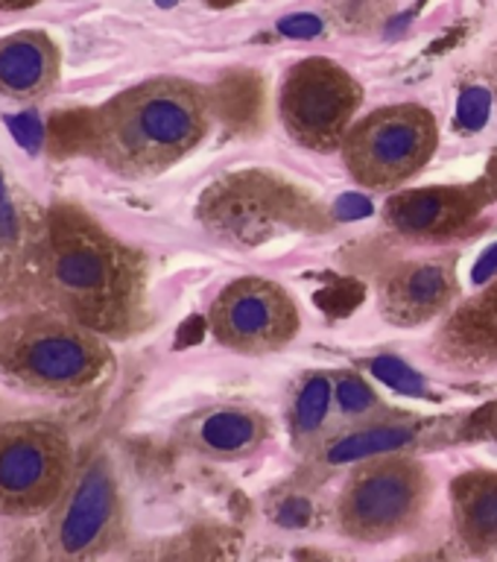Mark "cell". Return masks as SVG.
<instances>
[{"label": "cell", "instance_id": "6da1fadb", "mask_svg": "<svg viewBox=\"0 0 497 562\" xmlns=\"http://www.w3.org/2000/svg\"><path fill=\"white\" fill-rule=\"evenodd\" d=\"M208 132V97L179 79H158L123 94L105 117V147L129 170H165Z\"/></svg>", "mask_w": 497, "mask_h": 562}, {"label": "cell", "instance_id": "7a4b0ae2", "mask_svg": "<svg viewBox=\"0 0 497 562\" xmlns=\"http://www.w3.org/2000/svg\"><path fill=\"white\" fill-rule=\"evenodd\" d=\"M428 465L402 454H381L351 472L340 492L337 521L349 539L389 542L410 533L430 504Z\"/></svg>", "mask_w": 497, "mask_h": 562}, {"label": "cell", "instance_id": "3957f363", "mask_svg": "<svg viewBox=\"0 0 497 562\" xmlns=\"http://www.w3.org/2000/svg\"><path fill=\"white\" fill-rule=\"evenodd\" d=\"M437 144V117L425 105L402 103L375 109L351 123L340 149L354 182L375 191H393L425 170Z\"/></svg>", "mask_w": 497, "mask_h": 562}, {"label": "cell", "instance_id": "277c9868", "mask_svg": "<svg viewBox=\"0 0 497 562\" xmlns=\"http://www.w3.org/2000/svg\"><path fill=\"white\" fill-rule=\"evenodd\" d=\"M360 103L363 88L358 79L325 56L296 61L281 79V123L290 138L314 153L342 147Z\"/></svg>", "mask_w": 497, "mask_h": 562}, {"label": "cell", "instance_id": "5b68a950", "mask_svg": "<svg viewBox=\"0 0 497 562\" xmlns=\"http://www.w3.org/2000/svg\"><path fill=\"white\" fill-rule=\"evenodd\" d=\"M211 334L240 355H272L298 334V307L287 290L261 276H246L214 299Z\"/></svg>", "mask_w": 497, "mask_h": 562}, {"label": "cell", "instance_id": "8992f818", "mask_svg": "<svg viewBox=\"0 0 497 562\" xmlns=\"http://www.w3.org/2000/svg\"><path fill=\"white\" fill-rule=\"evenodd\" d=\"M68 451L53 430L38 425L0 428V507L38 509L65 481Z\"/></svg>", "mask_w": 497, "mask_h": 562}, {"label": "cell", "instance_id": "52a82bcc", "mask_svg": "<svg viewBox=\"0 0 497 562\" xmlns=\"http://www.w3.org/2000/svg\"><path fill=\"white\" fill-rule=\"evenodd\" d=\"M456 293L454 267L448 261L404 263L384 284V316L395 325H421L442 314Z\"/></svg>", "mask_w": 497, "mask_h": 562}, {"label": "cell", "instance_id": "ba28073f", "mask_svg": "<svg viewBox=\"0 0 497 562\" xmlns=\"http://www.w3.org/2000/svg\"><path fill=\"white\" fill-rule=\"evenodd\" d=\"M188 446L214 460H244L270 439V422L249 407H208L184 425Z\"/></svg>", "mask_w": 497, "mask_h": 562}, {"label": "cell", "instance_id": "9c48e42d", "mask_svg": "<svg viewBox=\"0 0 497 562\" xmlns=\"http://www.w3.org/2000/svg\"><path fill=\"white\" fill-rule=\"evenodd\" d=\"M103 363V349L82 334L47 331L24 342L21 367L44 384L70 386L94 378Z\"/></svg>", "mask_w": 497, "mask_h": 562}, {"label": "cell", "instance_id": "30bf717a", "mask_svg": "<svg viewBox=\"0 0 497 562\" xmlns=\"http://www.w3.org/2000/svg\"><path fill=\"white\" fill-rule=\"evenodd\" d=\"M114 518V481L105 463H94L82 474L77 492L61 518L59 539L68 553L94 548Z\"/></svg>", "mask_w": 497, "mask_h": 562}, {"label": "cell", "instance_id": "8fae6325", "mask_svg": "<svg viewBox=\"0 0 497 562\" xmlns=\"http://www.w3.org/2000/svg\"><path fill=\"white\" fill-rule=\"evenodd\" d=\"M454 527L472 553L497 551V472L472 469L451 486Z\"/></svg>", "mask_w": 497, "mask_h": 562}, {"label": "cell", "instance_id": "7c38bea8", "mask_svg": "<svg viewBox=\"0 0 497 562\" xmlns=\"http://www.w3.org/2000/svg\"><path fill=\"white\" fill-rule=\"evenodd\" d=\"M342 430L334 402L331 372H310L293 390L290 402V439L302 454L316 457Z\"/></svg>", "mask_w": 497, "mask_h": 562}, {"label": "cell", "instance_id": "4fadbf2b", "mask_svg": "<svg viewBox=\"0 0 497 562\" xmlns=\"http://www.w3.org/2000/svg\"><path fill=\"white\" fill-rule=\"evenodd\" d=\"M416 434H419V425L413 419L386 416V419L369 422V425H360V428L342 430L316 457L328 465L363 463V460H372V457L393 454L398 448L410 446Z\"/></svg>", "mask_w": 497, "mask_h": 562}, {"label": "cell", "instance_id": "5bb4252c", "mask_svg": "<svg viewBox=\"0 0 497 562\" xmlns=\"http://www.w3.org/2000/svg\"><path fill=\"white\" fill-rule=\"evenodd\" d=\"M468 211L472 200L465 191H413L395 196L386 205V217L407 235H433Z\"/></svg>", "mask_w": 497, "mask_h": 562}, {"label": "cell", "instance_id": "9a60e30c", "mask_svg": "<svg viewBox=\"0 0 497 562\" xmlns=\"http://www.w3.org/2000/svg\"><path fill=\"white\" fill-rule=\"evenodd\" d=\"M53 279L79 296H105L117 281V261L105 246L77 240L53 258Z\"/></svg>", "mask_w": 497, "mask_h": 562}, {"label": "cell", "instance_id": "2e32d148", "mask_svg": "<svg viewBox=\"0 0 497 562\" xmlns=\"http://www.w3.org/2000/svg\"><path fill=\"white\" fill-rule=\"evenodd\" d=\"M50 74V56L38 38H12L0 44V86L9 91H33Z\"/></svg>", "mask_w": 497, "mask_h": 562}, {"label": "cell", "instance_id": "e0dca14e", "mask_svg": "<svg viewBox=\"0 0 497 562\" xmlns=\"http://www.w3.org/2000/svg\"><path fill=\"white\" fill-rule=\"evenodd\" d=\"M331 378L334 402H337L342 430L360 428V425H369V422L393 416L389 407L384 404V398L372 390V384L363 375H358V372H331Z\"/></svg>", "mask_w": 497, "mask_h": 562}, {"label": "cell", "instance_id": "ac0fdd59", "mask_svg": "<svg viewBox=\"0 0 497 562\" xmlns=\"http://www.w3.org/2000/svg\"><path fill=\"white\" fill-rule=\"evenodd\" d=\"M372 372H375L377 381H384L386 386H393L395 393L402 395H425L428 393V384L425 378L410 369L404 360L393 358V355H381V358L372 360Z\"/></svg>", "mask_w": 497, "mask_h": 562}, {"label": "cell", "instance_id": "d6986e66", "mask_svg": "<svg viewBox=\"0 0 497 562\" xmlns=\"http://www.w3.org/2000/svg\"><path fill=\"white\" fill-rule=\"evenodd\" d=\"M492 109V94L486 88H468L463 97H460V105H456V121L463 130H481L486 117H489Z\"/></svg>", "mask_w": 497, "mask_h": 562}, {"label": "cell", "instance_id": "ffe728a7", "mask_svg": "<svg viewBox=\"0 0 497 562\" xmlns=\"http://www.w3.org/2000/svg\"><path fill=\"white\" fill-rule=\"evenodd\" d=\"M7 130L12 132V138L26 149V153H38L44 144V123L35 112L9 114Z\"/></svg>", "mask_w": 497, "mask_h": 562}, {"label": "cell", "instance_id": "44dd1931", "mask_svg": "<svg viewBox=\"0 0 497 562\" xmlns=\"http://www.w3.org/2000/svg\"><path fill=\"white\" fill-rule=\"evenodd\" d=\"M279 30L290 38H314L323 30V21L316 15H287L279 21Z\"/></svg>", "mask_w": 497, "mask_h": 562}, {"label": "cell", "instance_id": "7402d4cb", "mask_svg": "<svg viewBox=\"0 0 497 562\" xmlns=\"http://www.w3.org/2000/svg\"><path fill=\"white\" fill-rule=\"evenodd\" d=\"M15 235H18L15 205L9 202L7 184H3V176H0V240H12Z\"/></svg>", "mask_w": 497, "mask_h": 562}, {"label": "cell", "instance_id": "603a6c76", "mask_svg": "<svg viewBox=\"0 0 497 562\" xmlns=\"http://www.w3.org/2000/svg\"><path fill=\"white\" fill-rule=\"evenodd\" d=\"M495 270H497V246H492L489 252L481 258V263L474 267V281H486Z\"/></svg>", "mask_w": 497, "mask_h": 562}, {"label": "cell", "instance_id": "cb8c5ba5", "mask_svg": "<svg viewBox=\"0 0 497 562\" xmlns=\"http://www.w3.org/2000/svg\"><path fill=\"white\" fill-rule=\"evenodd\" d=\"M33 0H0V7H30Z\"/></svg>", "mask_w": 497, "mask_h": 562}, {"label": "cell", "instance_id": "d4e9b609", "mask_svg": "<svg viewBox=\"0 0 497 562\" xmlns=\"http://www.w3.org/2000/svg\"><path fill=\"white\" fill-rule=\"evenodd\" d=\"M158 3H161V7H173L176 0H158Z\"/></svg>", "mask_w": 497, "mask_h": 562}]
</instances>
